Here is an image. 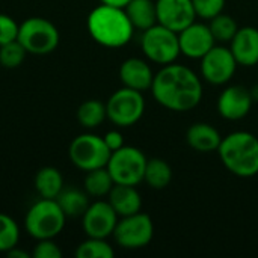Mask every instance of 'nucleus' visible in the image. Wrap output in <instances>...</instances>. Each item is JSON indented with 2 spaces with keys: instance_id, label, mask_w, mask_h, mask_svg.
I'll return each instance as SVG.
<instances>
[{
  "instance_id": "obj_27",
  "label": "nucleus",
  "mask_w": 258,
  "mask_h": 258,
  "mask_svg": "<svg viewBox=\"0 0 258 258\" xmlns=\"http://www.w3.org/2000/svg\"><path fill=\"white\" fill-rule=\"evenodd\" d=\"M113 255L115 252L112 246L106 242V239L88 237L76 249L77 258H112Z\"/></svg>"
},
{
  "instance_id": "obj_35",
  "label": "nucleus",
  "mask_w": 258,
  "mask_h": 258,
  "mask_svg": "<svg viewBox=\"0 0 258 258\" xmlns=\"http://www.w3.org/2000/svg\"><path fill=\"white\" fill-rule=\"evenodd\" d=\"M100 2L109 6H116V8H125L130 3V0H100Z\"/></svg>"
},
{
  "instance_id": "obj_25",
  "label": "nucleus",
  "mask_w": 258,
  "mask_h": 258,
  "mask_svg": "<svg viewBox=\"0 0 258 258\" xmlns=\"http://www.w3.org/2000/svg\"><path fill=\"white\" fill-rule=\"evenodd\" d=\"M107 118L106 104L100 100H86L77 109V121L85 128H95Z\"/></svg>"
},
{
  "instance_id": "obj_24",
  "label": "nucleus",
  "mask_w": 258,
  "mask_h": 258,
  "mask_svg": "<svg viewBox=\"0 0 258 258\" xmlns=\"http://www.w3.org/2000/svg\"><path fill=\"white\" fill-rule=\"evenodd\" d=\"M85 192L91 197H106L109 195V192L112 190V187L115 186V181L110 175V172L107 171V168H97L92 171L86 172L85 177Z\"/></svg>"
},
{
  "instance_id": "obj_11",
  "label": "nucleus",
  "mask_w": 258,
  "mask_h": 258,
  "mask_svg": "<svg viewBox=\"0 0 258 258\" xmlns=\"http://www.w3.org/2000/svg\"><path fill=\"white\" fill-rule=\"evenodd\" d=\"M237 70V62L230 48L215 45L209 53L201 57V76L212 85L228 83Z\"/></svg>"
},
{
  "instance_id": "obj_20",
  "label": "nucleus",
  "mask_w": 258,
  "mask_h": 258,
  "mask_svg": "<svg viewBox=\"0 0 258 258\" xmlns=\"http://www.w3.org/2000/svg\"><path fill=\"white\" fill-rule=\"evenodd\" d=\"M124 9L135 29L144 32L157 24V9L153 0H130Z\"/></svg>"
},
{
  "instance_id": "obj_16",
  "label": "nucleus",
  "mask_w": 258,
  "mask_h": 258,
  "mask_svg": "<svg viewBox=\"0 0 258 258\" xmlns=\"http://www.w3.org/2000/svg\"><path fill=\"white\" fill-rule=\"evenodd\" d=\"M230 50L237 65H258V29L252 26L239 27L234 38L230 41Z\"/></svg>"
},
{
  "instance_id": "obj_19",
  "label": "nucleus",
  "mask_w": 258,
  "mask_h": 258,
  "mask_svg": "<svg viewBox=\"0 0 258 258\" xmlns=\"http://www.w3.org/2000/svg\"><path fill=\"white\" fill-rule=\"evenodd\" d=\"M107 197H109L107 201L110 203V206L113 207L116 215L121 218L141 212L142 198H141V194L136 190L135 186L115 184Z\"/></svg>"
},
{
  "instance_id": "obj_9",
  "label": "nucleus",
  "mask_w": 258,
  "mask_h": 258,
  "mask_svg": "<svg viewBox=\"0 0 258 258\" xmlns=\"http://www.w3.org/2000/svg\"><path fill=\"white\" fill-rule=\"evenodd\" d=\"M107 118L118 127L135 125L145 112V100L142 92L121 88L110 95L106 103Z\"/></svg>"
},
{
  "instance_id": "obj_14",
  "label": "nucleus",
  "mask_w": 258,
  "mask_h": 258,
  "mask_svg": "<svg viewBox=\"0 0 258 258\" xmlns=\"http://www.w3.org/2000/svg\"><path fill=\"white\" fill-rule=\"evenodd\" d=\"M178 42L181 54L189 59H201L216 44L209 24L197 21H194L178 33Z\"/></svg>"
},
{
  "instance_id": "obj_31",
  "label": "nucleus",
  "mask_w": 258,
  "mask_h": 258,
  "mask_svg": "<svg viewBox=\"0 0 258 258\" xmlns=\"http://www.w3.org/2000/svg\"><path fill=\"white\" fill-rule=\"evenodd\" d=\"M18 27L20 24H17L12 17L0 14V45L15 41L18 36Z\"/></svg>"
},
{
  "instance_id": "obj_10",
  "label": "nucleus",
  "mask_w": 258,
  "mask_h": 258,
  "mask_svg": "<svg viewBox=\"0 0 258 258\" xmlns=\"http://www.w3.org/2000/svg\"><path fill=\"white\" fill-rule=\"evenodd\" d=\"M112 236L124 249H141L153 240L154 225L148 215L138 212L135 215L121 218Z\"/></svg>"
},
{
  "instance_id": "obj_2",
  "label": "nucleus",
  "mask_w": 258,
  "mask_h": 258,
  "mask_svg": "<svg viewBox=\"0 0 258 258\" xmlns=\"http://www.w3.org/2000/svg\"><path fill=\"white\" fill-rule=\"evenodd\" d=\"M86 26L92 39L107 48H121L127 45L135 32L124 8L104 3L91 11Z\"/></svg>"
},
{
  "instance_id": "obj_4",
  "label": "nucleus",
  "mask_w": 258,
  "mask_h": 258,
  "mask_svg": "<svg viewBox=\"0 0 258 258\" xmlns=\"http://www.w3.org/2000/svg\"><path fill=\"white\" fill-rule=\"evenodd\" d=\"M65 213L56 200L41 198L26 213L24 227L30 237L36 240L54 239L65 227Z\"/></svg>"
},
{
  "instance_id": "obj_1",
  "label": "nucleus",
  "mask_w": 258,
  "mask_h": 258,
  "mask_svg": "<svg viewBox=\"0 0 258 258\" xmlns=\"http://www.w3.org/2000/svg\"><path fill=\"white\" fill-rule=\"evenodd\" d=\"M151 92L162 107L172 112H187L201 103L204 89L194 70L174 62L163 65L154 74Z\"/></svg>"
},
{
  "instance_id": "obj_28",
  "label": "nucleus",
  "mask_w": 258,
  "mask_h": 258,
  "mask_svg": "<svg viewBox=\"0 0 258 258\" xmlns=\"http://www.w3.org/2000/svg\"><path fill=\"white\" fill-rule=\"evenodd\" d=\"M20 239L18 224L8 215L0 213V252H8L15 248Z\"/></svg>"
},
{
  "instance_id": "obj_17",
  "label": "nucleus",
  "mask_w": 258,
  "mask_h": 258,
  "mask_svg": "<svg viewBox=\"0 0 258 258\" xmlns=\"http://www.w3.org/2000/svg\"><path fill=\"white\" fill-rule=\"evenodd\" d=\"M154 73L147 60L139 57H130L119 67V80L125 88L145 92L151 89Z\"/></svg>"
},
{
  "instance_id": "obj_23",
  "label": "nucleus",
  "mask_w": 258,
  "mask_h": 258,
  "mask_svg": "<svg viewBox=\"0 0 258 258\" xmlns=\"http://www.w3.org/2000/svg\"><path fill=\"white\" fill-rule=\"evenodd\" d=\"M144 181L156 189L162 190L169 186L172 181V168L169 163L163 159H150L145 166V174H144Z\"/></svg>"
},
{
  "instance_id": "obj_22",
  "label": "nucleus",
  "mask_w": 258,
  "mask_h": 258,
  "mask_svg": "<svg viewBox=\"0 0 258 258\" xmlns=\"http://www.w3.org/2000/svg\"><path fill=\"white\" fill-rule=\"evenodd\" d=\"M35 189L41 198L54 200L63 189V178L59 169L44 166L35 175Z\"/></svg>"
},
{
  "instance_id": "obj_7",
  "label": "nucleus",
  "mask_w": 258,
  "mask_h": 258,
  "mask_svg": "<svg viewBox=\"0 0 258 258\" xmlns=\"http://www.w3.org/2000/svg\"><path fill=\"white\" fill-rule=\"evenodd\" d=\"M147 162L148 159L139 148L124 145L110 154L106 168L110 172L115 184L138 186L141 181H144Z\"/></svg>"
},
{
  "instance_id": "obj_3",
  "label": "nucleus",
  "mask_w": 258,
  "mask_h": 258,
  "mask_svg": "<svg viewBox=\"0 0 258 258\" xmlns=\"http://www.w3.org/2000/svg\"><path fill=\"white\" fill-rule=\"evenodd\" d=\"M224 166L240 178L258 174V138L249 132H234L222 138L218 148Z\"/></svg>"
},
{
  "instance_id": "obj_8",
  "label": "nucleus",
  "mask_w": 258,
  "mask_h": 258,
  "mask_svg": "<svg viewBox=\"0 0 258 258\" xmlns=\"http://www.w3.org/2000/svg\"><path fill=\"white\" fill-rule=\"evenodd\" d=\"M112 151L107 148L101 136L83 133L70 144L68 156L74 166L88 172L97 168H104L110 159Z\"/></svg>"
},
{
  "instance_id": "obj_15",
  "label": "nucleus",
  "mask_w": 258,
  "mask_h": 258,
  "mask_svg": "<svg viewBox=\"0 0 258 258\" xmlns=\"http://www.w3.org/2000/svg\"><path fill=\"white\" fill-rule=\"evenodd\" d=\"M252 103L251 89L240 85L228 86L218 98V113L227 121H240L251 112Z\"/></svg>"
},
{
  "instance_id": "obj_12",
  "label": "nucleus",
  "mask_w": 258,
  "mask_h": 258,
  "mask_svg": "<svg viewBox=\"0 0 258 258\" xmlns=\"http://www.w3.org/2000/svg\"><path fill=\"white\" fill-rule=\"evenodd\" d=\"M82 219V227L86 236L95 239H107L113 234L118 224V215L109 201H95L89 204Z\"/></svg>"
},
{
  "instance_id": "obj_32",
  "label": "nucleus",
  "mask_w": 258,
  "mask_h": 258,
  "mask_svg": "<svg viewBox=\"0 0 258 258\" xmlns=\"http://www.w3.org/2000/svg\"><path fill=\"white\" fill-rule=\"evenodd\" d=\"M33 258H60L62 251L60 248L53 242V239H42L38 240L36 246L32 252Z\"/></svg>"
},
{
  "instance_id": "obj_13",
  "label": "nucleus",
  "mask_w": 258,
  "mask_h": 258,
  "mask_svg": "<svg viewBox=\"0 0 258 258\" xmlns=\"http://www.w3.org/2000/svg\"><path fill=\"white\" fill-rule=\"evenodd\" d=\"M157 23L180 33L197 18L192 0H157Z\"/></svg>"
},
{
  "instance_id": "obj_34",
  "label": "nucleus",
  "mask_w": 258,
  "mask_h": 258,
  "mask_svg": "<svg viewBox=\"0 0 258 258\" xmlns=\"http://www.w3.org/2000/svg\"><path fill=\"white\" fill-rule=\"evenodd\" d=\"M6 255H8L9 258H29L30 257L27 252H24V251L18 249L17 246H15V248H12V249H9V251L6 252Z\"/></svg>"
},
{
  "instance_id": "obj_6",
  "label": "nucleus",
  "mask_w": 258,
  "mask_h": 258,
  "mask_svg": "<svg viewBox=\"0 0 258 258\" xmlns=\"http://www.w3.org/2000/svg\"><path fill=\"white\" fill-rule=\"evenodd\" d=\"M141 48L147 59L159 65L174 63L181 53L178 33L159 23L142 32Z\"/></svg>"
},
{
  "instance_id": "obj_21",
  "label": "nucleus",
  "mask_w": 258,
  "mask_h": 258,
  "mask_svg": "<svg viewBox=\"0 0 258 258\" xmlns=\"http://www.w3.org/2000/svg\"><path fill=\"white\" fill-rule=\"evenodd\" d=\"M67 218H79L83 216L86 209L89 207L88 194L77 187H63L60 194L54 198Z\"/></svg>"
},
{
  "instance_id": "obj_33",
  "label": "nucleus",
  "mask_w": 258,
  "mask_h": 258,
  "mask_svg": "<svg viewBox=\"0 0 258 258\" xmlns=\"http://www.w3.org/2000/svg\"><path fill=\"white\" fill-rule=\"evenodd\" d=\"M103 139H104V142H106V145H107V148L113 153V151H116V150H119L121 147H124V138H122V133L121 132H118V130H110V132H107L104 136H103Z\"/></svg>"
},
{
  "instance_id": "obj_5",
  "label": "nucleus",
  "mask_w": 258,
  "mask_h": 258,
  "mask_svg": "<svg viewBox=\"0 0 258 258\" xmlns=\"http://www.w3.org/2000/svg\"><path fill=\"white\" fill-rule=\"evenodd\" d=\"M17 41L27 53L44 56L59 45V30L47 18L30 17L20 24Z\"/></svg>"
},
{
  "instance_id": "obj_30",
  "label": "nucleus",
  "mask_w": 258,
  "mask_h": 258,
  "mask_svg": "<svg viewBox=\"0 0 258 258\" xmlns=\"http://www.w3.org/2000/svg\"><path fill=\"white\" fill-rule=\"evenodd\" d=\"M197 17L203 20H212L224 11L225 0H192Z\"/></svg>"
},
{
  "instance_id": "obj_29",
  "label": "nucleus",
  "mask_w": 258,
  "mask_h": 258,
  "mask_svg": "<svg viewBox=\"0 0 258 258\" xmlns=\"http://www.w3.org/2000/svg\"><path fill=\"white\" fill-rule=\"evenodd\" d=\"M26 53H27L26 48L17 39L8 44H3L0 45V65L8 70L18 68L23 63Z\"/></svg>"
},
{
  "instance_id": "obj_18",
  "label": "nucleus",
  "mask_w": 258,
  "mask_h": 258,
  "mask_svg": "<svg viewBox=\"0 0 258 258\" xmlns=\"http://www.w3.org/2000/svg\"><path fill=\"white\" fill-rule=\"evenodd\" d=\"M186 142L198 153H213L218 151L222 136L213 125L207 122H195L186 132Z\"/></svg>"
},
{
  "instance_id": "obj_26",
  "label": "nucleus",
  "mask_w": 258,
  "mask_h": 258,
  "mask_svg": "<svg viewBox=\"0 0 258 258\" xmlns=\"http://www.w3.org/2000/svg\"><path fill=\"white\" fill-rule=\"evenodd\" d=\"M209 21H210L209 23L210 32L216 42H230L234 38L236 32L239 30V26L234 21V18L222 12Z\"/></svg>"
}]
</instances>
